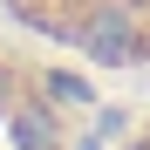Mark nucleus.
Here are the masks:
<instances>
[{
	"mask_svg": "<svg viewBox=\"0 0 150 150\" xmlns=\"http://www.w3.org/2000/svg\"><path fill=\"white\" fill-rule=\"evenodd\" d=\"M0 103H7V75H0Z\"/></svg>",
	"mask_w": 150,
	"mask_h": 150,
	"instance_id": "obj_1",
	"label": "nucleus"
}]
</instances>
